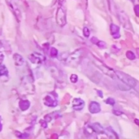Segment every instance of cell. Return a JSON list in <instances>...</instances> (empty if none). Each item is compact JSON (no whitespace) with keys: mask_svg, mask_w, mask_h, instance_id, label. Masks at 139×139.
Returning a JSON list of instances; mask_svg holds the SVG:
<instances>
[{"mask_svg":"<svg viewBox=\"0 0 139 139\" xmlns=\"http://www.w3.org/2000/svg\"><path fill=\"white\" fill-rule=\"evenodd\" d=\"M18 137H20V138H25V137H29V134H22L21 135H17Z\"/></svg>","mask_w":139,"mask_h":139,"instance_id":"21","label":"cell"},{"mask_svg":"<svg viewBox=\"0 0 139 139\" xmlns=\"http://www.w3.org/2000/svg\"><path fill=\"white\" fill-rule=\"evenodd\" d=\"M137 7H138V5H136L135 6V11H136V15L138 16V12H137Z\"/></svg>","mask_w":139,"mask_h":139,"instance_id":"26","label":"cell"},{"mask_svg":"<svg viewBox=\"0 0 139 139\" xmlns=\"http://www.w3.org/2000/svg\"><path fill=\"white\" fill-rule=\"evenodd\" d=\"M8 77V70L6 66L0 64V77Z\"/></svg>","mask_w":139,"mask_h":139,"instance_id":"13","label":"cell"},{"mask_svg":"<svg viewBox=\"0 0 139 139\" xmlns=\"http://www.w3.org/2000/svg\"><path fill=\"white\" fill-rule=\"evenodd\" d=\"M90 29L88 28L87 27H85V28H83V34H84V36L85 37V38H88V37L90 36Z\"/></svg>","mask_w":139,"mask_h":139,"instance_id":"18","label":"cell"},{"mask_svg":"<svg viewBox=\"0 0 139 139\" xmlns=\"http://www.w3.org/2000/svg\"><path fill=\"white\" fill-rule=\"evenodd\" d=\"M2 129H3V125H2V124H1V120H0V132H1Z\"/></svg>","mask_w":139,"mask_h":139,"instance_id":"27","label":"cell"},{"mask_svg":"<svg viewBox=\"0 0 139 139\" xmlns=\"http://www.w3.org/2000/svg\"><path fill=\"white\" fill-rule=\"evenodd\" d=\"M98 41H99V40H98L96 38H95V37H94V38H91V42H92L93 43H94V44H96V43L98 42Z\"/></svg>","mask_w":139,"mask_h":139,"instance_id":"22","label":"cell"},{"mask_svg":"<svg viewBox=\"0 0 139 139\" xmlns=\"http://www.w3.org/2000/svg\"><path fill=\"white\" fill-rule=\"evenodd\" d=\"M97 92L99 93V96H100L101 98H102V97H103V95H102V91H99V90H98Z\"/></svg>","mask_w":139,"mask_h":139,"instance_id":"25","label":"cell"},{"mask_svg":"<svg viewBox=\"0 0 139 139\" xmlns=\"http://www.w3.org/2000/svg\"><path fill=\"white\" fill-rule=\"evenodd\" d=\"M50 55L51 57H53V58H56L58 56V50L57 49L52 47V48H50Z\"/></svg>","mask_w":139,"mask_h":139,"instance_id":"15","label":"cell"},{"mask_svg":"<svg viewBox=\"0 0 139 139\" xmlns=\"http://www.w3.org/2000/svg\"><path fill=\"white\" fill-rule=\"evenodd\" d=\"M28 59L33 63H41L43 60L42 56L40 54H37V53H33L30 55Z\"/></svg>","mask_w":139,"mask_h":139,"instance_id":"8","label":"cell"},{"mask_svg":"<svg viewBox=\"0 0 139 139\" xmlns=\"http://www.w3.org/2000/svg\"><path fill=\"white\" fill-rule=\"evenodd\" d=\"M41 124H42V127L43 128H47V122H42L41 121Z\"/></svg>","mask_w":139,"mask_h":139,"instance_id":"24","label":"cell"},{"mask_svg":"<svg viewBox=\"0 0 139 139\" xmlns=\"http://www.w3.org/2000/svg\"><path fill=\"white\" fill-rule=\"evenodd\" d=\"M44 103H45V105H47L48 107H53L57 106L58 102H57L56 99H55L52 96V95L49 94V95H47V96L45 99H44Z\"/></svg>","mask_w":139,"mask_h":139,"instance_id":"6","label":"cell"},{"mask_svg":"<svg viewBox=\"0 0 139 139\" xmlns=\"http://www.w3.org/2000/svg\"><path fill=\"white\" fill-rule=\"evenodd\" d=\"M63 0H60V2H63Z\"/></svg>","mask_w":139,"mask_h":139,"instance_id":"28","label":"cell"},{"mask_svg":"<svg viewBox=\"0 0 139 139\" xmlns=\"http://www.w3.org/2000/svg\"><path fill=\"white\" fill-rule=\"evenodd\" d=\"M94 62L95 64L98 66L99 68L101 69V71L103 72V73H105L106 75H107L108 77H110L112 78V79H117L116 76H115V71L114 69L109 68L108 66H107L105 63H103L99 61V60H94Z\"/></svg>","mask_w":139,"mask_h":139,"instance_id":"2","label":"cell"},{"mask_svg":"<svg viewBox=\"0 0 139 139\" xmlns=\"http://www.w3.org/2000/svg\"><path fill=\"white\" fill-rule=\"evenodd\" d=\"M80 54H82V50H77L75 51V52H73L72 55H67V57H66L64 61H66L67 63H69V64H74L75 63L78 62L80 55H82Z\"/></svg>","mask_w":139,"mask_h":139,"instance_id":"3","label":"cell"},{"mask_svg":"<svg viewBox=\"0 0 139 139\" xmlns=\"http://www.w3.org/2000/svg\"><path fill=\"white\" fill-rule=\"evenodd\" d=\"M113 113H114L115 115H121V114H122V112H121L116 111V110H114V111H113Z\"/></svg>","mask_w":139,"mask_h":139,"instance_id":"23","label":"cell"},{"mask_svg":"<svg viewBox=\"0 0 139 139\" xmlns=\"http://www.w3.org/2000/svg\"><path fill=\"white\" fill-rule=\"evenodd\" d=\"M89 110L92 114H97L99 113L101 111V106L97 102H91L90 104Z\"/></svg>","mask_w":139,"mask_h":139,"instance_id":"7","label":"cell"},{"mask_svg":"<svg viewBox=\"0 0 139 139\" xmlns=\"http://www.w3.org/2000/svg\"><path fill=\"white\" fill-rule=\"evenodd\" d=\"M85 107V102L80 99H74L72 102V107L75 111H82Z\"/></svg>","mask_w":139,"mask_h":139,"instance_id":"5","label":"cell"},{"mask_svg":"<svg viewBox=\"0 0 139 139\" xmlns=\"http://www.w3.org/2000/svg\"><path fill=\"white\" fill-rule=\"evenodd\" d=\"M70 80H71L72 83H76L77 80H78V77L76 74H72L70 77Z\"/></svg>","mask_w":139,"mask_h":139,"instance_id":"19","label":"cell"},{"mask_svg":"<svg viewBox=\"0 0 139 139\" xmlns=\"http://www.w3.org/2000/svg\"><path fill=\"white\" fill-rule=\"evenodd\" d=\"M126 56H127V58L129 59V60H134V59L136 58L134 53L133 52V51H130V50H129V51H127V52H126Z\"/></svg>","mask_w":139,"mask_h":139,"instance_id":"14","label":"cell"},{"mask_svg":"<svg viewBox=\"0 0 139 139\" xmlns=\"http://www.w3.org/2000/svg\"><path fill=\"white\" fill-rule=\"evenodd\" d=\"M3 60H4V55H3V52H1V51H0V64L3 63Z\"/></svg>","mask_w":139,"mask_h":139,"instance_id":"20","label":"cell"},{"mask_svg":"<svg viewBox=\"0 0 139 139\" xmlns=\"http://www.w3.org/2000/svg\"><path fill=\"white\" fill-rule=\"evenodd\" d=\"M105 102L107 104H110L111 106H114L115 104V100L112 98H108L105 100Z\"/></svg>","mask_w":139,"mask_h":139,"instance_id":"17","label":"cell"},{"mask_svg":"<svg viewBox=\"0 0 139 139\" xmlns=\"http://www.w3.org/2000/svg\"><path fill=\"white\" fill-rule=\"evenodd\" d=\"M20 108L22 110V111H26V110L28 109L29 106H30V102L28 100H21L20 102Z\"/></svg>","mask_w":139,"mask_h":139,"instance_id":"12","label":"cell"},{"mask_svg":"<svg viewBox=\"0 0 139 139\" xmlns=\"http://www.w3.org/2000/svg\"><path fill=\"white\" fill-rule=\"evenodd\" d=\"M96 44L98 45L99 47H100V48H102V49H104V48H106V47H107L106 42H103V41H99V40Z\"/></svg>","mask_w":139,"mask_h":139,"instance_id":"16","label":"cell"},{"mask_svg":"<svg viewBox=\"0 0 139 139\" xmlns=\"http://www.w3.org/2000/svg\"><path fill=\"white\" fill-rule=\"evenodd\" d=\"M13 59L15 60V64H16L17 67H21V66H23L25 64L24 58L19 54H15L13 55Z\"/></svg>","mask_w":139,"mask_h":139,"instance_id":"9","label":"cell"},{"mask_svg":"<svg viewBox=\"0 0 139 139\" xmlns=\"http://www.w3.org/2000/svg\"><path fill=\"white\" fill-rule=\"evenodd\" d=\"M91 128L93 129V131L94 133H96L98 134H101L104 133V129L102 128V126L99 123H94L93 124H91Z\"/></svg>","mask_w":139,"mask_h":139,"instance_id":"10","label":"cell"},{"mask_svg":"<svg viewBox=\"0 0 139 139\" xmlns=\"http://www.w3.org/2000/svg\"><path fill=\"white\" fill-rule=\"evenodd\" d=\"M115 76L117 80H120V82L130 87H135L137 85V80L128 74H125V73L120 71H115Z\"/></svg>","mask_w":139,"mask_h":139,"instance_id":"1","label":"cell"},{"mask_svg":"<svg viewBox=\"0 0 139 139\" xmlns=\"http://www.w3.org/2000/svg\"><path fill=\"white\" fill-rule=\"evenodd\" d=\"M56 20L57 23L60 26H63L66 24V12L63 7H60L58 9L57 14H56Z\"/></svg>","mask_w":139,"mask_h":139,"instance_id":"4","label":"cell"},{"mask_svg":"<svg viewBox=\"0 0 139 139\" xmlns=\"http://www.w3.org/2000/svg\"><path fill=\"white\" fill-rule=\"evenodd\" d=\"M111 32L114 38L117 39L120 38V28L115 25H111Z\"/></svg>","mask_w":139,"mask_h":139,"instance_id":"11","label":"cell"}]
</instances>
